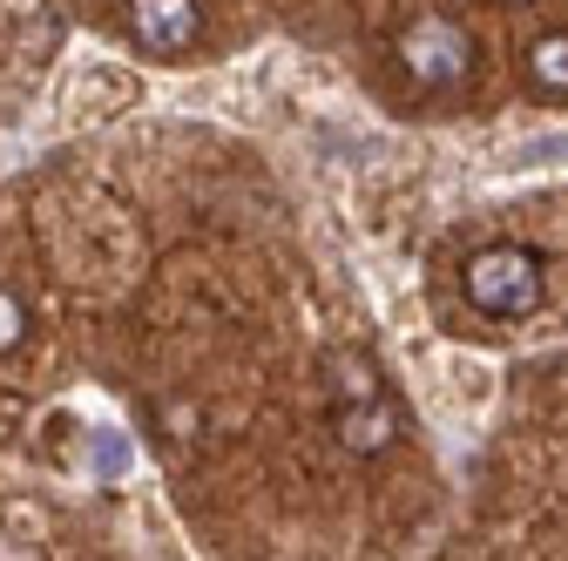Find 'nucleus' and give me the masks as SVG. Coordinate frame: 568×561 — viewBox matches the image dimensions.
<instances>
[{
	"mask_svg": "<svg viewBox=\"0 0 568 561\" xmlns=\"http://www.w3.org/2000/svg\"><path fill=\"white\" fill-rule=\"evenodd\" d=\"M467 305L487 312V318H521L541 305V257L521 251V244H494L480 257H467Z\"/></svg>",
	"mask_w": 568,
	"mask_h": 561,
	"instance_id": "nucleus-1",
	"label": "nucleus"
},
{
	"mask_svg": "<svg viewBox=\"0 0 568 561\" xmlns=\"http://www.w3.org/2000/svg\"><path fill=\"white\" fill-rule=\"evenodd\" d=\"M467 61H474V41L454 21H440V14H426V21H413L399 34V68L413 75V89H426V95L460 89L467 82Z\"/></svg>",
	"mask_w": 568,
	"mask_h": 561,
	"instance_id": "nucleus-2",
	"label": "nucleus"
},
{
	"mask_svg": "<svg viewBox=\"0 0 568 561\" xmlns=\"http://www.w3.org/2000/svg\"><path fill=\"white\" fill-rule=\"evenodd\" d=\"M129 28L150 54H183L203 28V8L196 0H129Z\"/></svg>",
	"mask_w": 568,
	"mask_h": 561,
	"instance_id": "nucleus-3",
	"label": "nucleus"
},
{
	"mask_svg": "<svg viewBox=\"0 0 568 561\" xmlns=\"http://www.w3.org/2000/svg\"><path fill=\"white\" fill-rule=\"evenodd\" d=\"M332 427H338V447H345V453H386V447L399 440V406H393V399L332 406Z\"/></svg>",
	"mask_w": 568,
	"mask_h": 561,
	"instance_id": "nucleus-4",
	"label": "nucleus"
},
{
	"mask_svg": "<svg viewBox=\"0 0 568 561\" xmlns=\"http://www.w3.org/2000/svg\"><path fill=\"white\" fill-rule=\"evenodd\" d=\"M373 399H393L373 353H332V406H373Z\"/></svg>",
	"mask_w": 568,
	"mask_h": 561,
	"instance_id": "nucleus-5",
	"label": "nucleus"
},
{
	"mask_svg": "<svg viewBox=\"0 0 568 561\" xmlns=\"http://www.w3.org/2000/svg\"><path fill=\"white\" fill-rule=\"evenodd\" d=\"M528 82L541 95H568V34H541L528 48Z\"/></svg>",
	"mask_w": 568,
	"mask_h": 561,
	"instance_id": "nucleus-6",
	"label": "nucleus"
},
{
	"mask_svg": "<svg viewBox=\"0 0 568 561\" xmlns=\"http://www.w3.org/2000/svg\"><path fill=\"white\" fill-rule=\"evenodd\" d=\"M21 338H28V305L14 292H0V353H14Z\"/></svg>",
	"mask_w": 568,
	"mask_h": 561,
	"instance_id": "nucleus-7",
	"label": "nucleus"
}]
</instances>
